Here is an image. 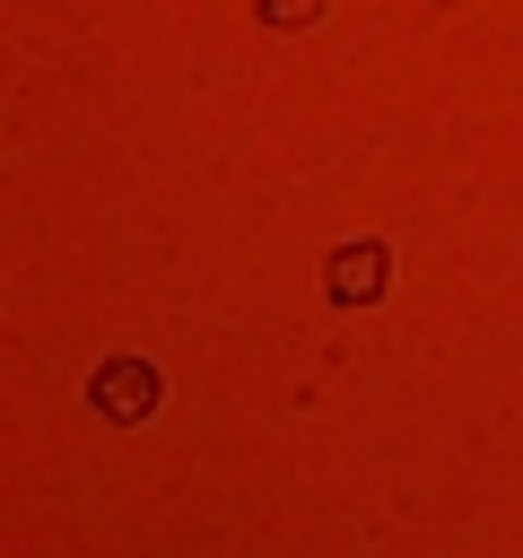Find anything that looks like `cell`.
I'll return each instance as SVG.
<instances>
[{
  "mask_svg": "<svg viewBox=\"0 0 523 558\" xmlns=\"http://www.w3.org/2000/svg\"><path fill=\"white\" fill-rule=\"evenodd\" d=\"M157 401H166V375H157L148 357H105V366L87 375V410H96V418H113V427L157 418Z\"/></svg>",
  "mask_w": 523,
  "mask_h": 558,
  "instance_id": "cell-1",
  "label": "cell"
},
{
  "mask_svg": "<svg viewBox=\"0 0 523 558\" xmlns=\"http://www.w3.org/2000/svg\"><path fill=\"white\" fill-rule=\"evenodd\" d=\"M323 288H331V305H375V296L392 288V253H384L375 235H357V244H331V262H323Z\"/></svg>",
  "mask_w": 523,
  "mask_h": 558,
  "instance_id": "cell-2",
  "label": "cell"
},
{
  "mask_svg": "<svg viewBox=\"0 0 523 558\" xmlns=\"http://www.w3.org/2000/svg\"><path fill=\"white\" fill-rule=\"evenodd\" d=\"M323 0H262V26H314Z\"/></svg>",
  "mask_w": 523,
  "mask_h": 558,
  "instance_id": "cell-3",
  "label": "cell"
}]
</instances>
